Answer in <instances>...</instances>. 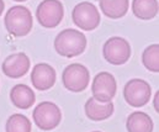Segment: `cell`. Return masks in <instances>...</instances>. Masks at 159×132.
<instances>
[{
	"instance_id": "5",
	"label": "cell",
	"mask_w": 159,
	"mask_h": 132,
	"mask_svg": "<svg viewBox=\"0 0 159 132\" xmlns=\"http://www.w3.org/2000/svg\"><path fill=\"white\" fill-rule=\"evenodd\" d=\"M152 95L151 85L139 78L131 79L126 83L123 88V98L126 102L132 107H141L144 106Z\"/></svg>"
},
{
	"instance_id": "20",
	"label": "cell",
	"mask_w": 159,
	"mask_h": 132,
	"mask_svg": "<svg viewBox=\"0 0 159 132\" xmlns=\"http://www.w3.org/2000/svg\"><path fill=\"white\" fill-rule=\"evenodd\" d=\"M4 7H5V4H4V1L2 0H0V15L2 14V11H4Z\"/></svg>"
},
{
	"instance_id": "19",
	"label": "cell",
	"mask_w": 159,
	"mask_h": 132,
	"mask_svg": "<svg viewBox=\"0 0 159 132\" xmlns=\"http://www.w3.org/2000/svg\"><path fill=\"white\" fill-rule=\"evenodd\" d=\"M154 109H156V111L158 112L159 111V107H158V102H159V91H157V94L154 95Z\"/></svg>"
},
{
	"instance_id": "3",
	"label": "cell",
	"mask_w": 159,
	"mask_h": 132,
	"mask_svg": "<svg viewBox=\"0 0 159 132\" xmlns=\"http://www.w3.org/2000/svg\"><path fill=\"white\" fill-rule=\"evenodd\" d=\"M32 117L39 129L43 131H51L61 124L62 114L61 109L54 102L42 101L35 107Z\"/></svg>"
},
{
	"instance_id": "1",
	"label": "cell",
	"mask_w": 159,
	"mask_h": 132,
	"mask_svg": "<svg viewBox=\"0 0 159 132\" xmlns=\"http://www.w3.org/2000/svg\"><path fill=\"white\" fill-rule=\"evenodd\" d=\"M86 48V37L83 32L75 29H67L61 31L54 39L56 52L67 58H73L81 54Z\"/></svg>"
},
{
	"instance_id": "21",
	"label": "cell",
	"mask_w": 159,
	"mask_h": 132,
	"mask_svg": "<svg viewBox=\"0 0 159 132\" xmlns=\"http://www.w3.org/2000/svg\"><path fill=\"white\" fill-rule=\"evenodd\" d=\"M14 1H19V2H22V1H26V0H14Z\"/></svg>"
},
{
	"instance_id": "16",
	"label": "cell",
	"mask_w": 159,
	"mask_h": 132,
	"mask_svg": "<svg viewBox=\"0 0 159 132\" xmlns=\"http://www.w3.org/2000/svg\"><path fill=\"white\" fill-rule=\"evenodd\" d=\"M99 5L104 15L110 19L123 17L129 7L128 0H99Z\"/></svg>"
},
{
	"instance_id": "9",
	"label": "cell",
	"mask_w": 159,
	"mask_h": 132,
	"mask_svg": "<svg viewBox=\"0 0 159 132\" xmlns=\"http://www.w3.org/2000/svg\"><path fill=\"white\" fill-rule=\"evenodd\" d=\"M104 58L107 63L114 66L125 64L131 57V46L123 37H111L109 39L102 48Z\"/></svg>"
},
{
	"instance_id": "12",
	"label": "cell",
	"mask_w": 159,
	"mask_h": 132,
	"mask_svg": "<svg viewBox=\"0 0 159 132\" xmlns=\"http://www.w3.org/2000/svg\"><path fill=\"white\" fill-rule=\"evenodd\" d=\"M114 109L115 107L111 101L102 104V102L96 101L94 98L88 99L84 106L86 117L93 121H104L109 119L114 114Z\"/></svg>"
},
{
	"instance_id": "7",
	"label": "cell",
	"mask_w": 159,
	"mask_h": 132,
	"mask_svg": "<svg viewBox=\"0 0 159 132\" xmlns=\"http://www.w3.org/2000/svg\"><path fill=\"white\" fill-rule=\"evenodd\" d=\"M72 19L73 22L84 31H93L100 24V14L98 7L88 1L79 2L74 6Z\"/></svg>"
},
{
	"instance_id": "18",
	"label": "cell",
	"mask_w": 159,
	"mask_h": 132,
	"mask_svg": "<svg viewBox=\"0 0 159 132\" xmlns=\"http://www.w3.org/2000/svg\"><path fill=\"white\" fill-rule=\"evenodd\" d=\"M6 132H31V122L30 120L22 114H14L11 115L5 126Z\"/></svg>"
},
{
	"instance_id": "6",
	"label": "cell",
	"mask_w": 159,
	"mask_h": 132,
	"mask_svg": "<svg viewBox=\"0 0 159 132\" xmlns=\"http://www.w3.org/2000/svg\"><path fill=\"white\" fill-rule=\"evenodd\" d=\"M63 16L64 9L59 0H43L36 10L39 24L46 29H53L58 26L63 20Z\"/></svg>"
},
{
	"instance_id": "13",
	"label": "cell",
	"mask_w": 159,
	"mask_h": 132,
	"mask_svg": "<svg viewBox=\"0 0 159 132\" xmlns=\"http://www.w3.org/2000/svg\"><path fill=\"white\" fill-rule=\"evenodd\" d=\"M10 100L14 104V106L26 110L35 104L36 96H35L34 90L29 85L16 84L10 90Z\"/></svg>"
},
{
	"instance_id": "14",
	"label": "cell",
	"mask_w": 159,
	"mask_h": 132,
	"mask_svg": "<svg viewBox=\"0 0 159 132\" xmlns=\"http://www.w3.org/2000/svg\"><path fill=\"white\" fill-rule=\"evenodd\" d=\"M153 121L149 115L142 111L129 114L126 122L127 132H153Z\"/></svg>"
},
{
	"instance_id": "4",
	"label": "cell",
	"mask_w": 159,
	"mask_h": 132,
	"mask_svg": "<svg viewBox=\"0 0 159 132\" xmlns=\"http://www.w3.org/2000/svg\"><path fill=\"white\" fill-rule=\"evenodd\" d=\"M62 82L67 90L72 93H80L88 88L90 82V73L85 66L73 63L64 68Z\"/></svg>"
},
{
	"instance_id": "22",
	"label": "cell",
	"mask_w": 159,
	"mask_h": 132,
	"mask_svg": "<svg viewBox=\"0 0 159 132\" xmlns=\"http://www.w3.org/2000/svg\"><path fill=\"white\" fill-rule=\"evenodd\" d=\"M93 132H101V131H93Z\"/></svg>"
},
{
	"instance_id": "2",
	"label": "cell",
	"mask_w": 159,
	"mask_h": 132,
	"mask_svg": "<svg viewBox=\"0 0 159 132\" xmlns=\"http://www.w3.org/2000/svg\"><path fill=\"white\" fill-rule=\"evenodd\" d=\"M4 24L11 36L22 37L29 35V32L32 30L34 20L27 7L22 5H15L6 11Z\"/></svg>"
},
{
	"instance_id": "8",
	"label": "cell",
	"mask_w": 159,
	"mask_h": 132,
	"mask_svg": "<svg viewBox=\"0 0 159 132\" xmlns=\"http://www.w3.org/2000/svg\"><path fill=\"white\" fill-rule=\"evenodd\" d=\"M117 91V84L115 77L109 72H100L95 75L93 84H91V93L93 98L99 102H110Z\"/></svg>"
},
{
	"instance_id": "11",
	"label": "cell",
	"mask_w": 159,
	"mask_h": 132,
	"mask_svg": "<svg viewBox=\"0 0 159 132\" xmlns=\"http://www.w3.org/2000/svg\"><path fill=\"white\" fill-rule=\"evenodd\" d=\"M56 71L47 63H39L31 72V83L37 90L44 91L51 89L56 83Z\"/></svg>"
},
{
	"instance_id": "10",
	"label": "cell",
	"mask_w": 159,
	"mask_h": 132,
	"mask_svg": "<svg viewBox=\"0 0 159 132\" xmlns=\"http://www.w3.org/2000/svg\"><path fill=\"white\" fill-rule=\"evenodd\" d=\"M30 66L31 63L29 56L20 52V53H12L9 57H6V59L2 62L1 69L6 77L17 79L27 74Z\"/></svg>"
},
{
	"instance_id": "17",
	"label": "cell",
	"mask_w": 159,
	"mask_h": 132,
	"mask_svg": "<svg viewBox=\"0 0 159 132\" xmlns=\"http://www.w3.org/2000/svg\"><path fill=\"white\" fill-rule=\"evenodd\" d=\"M142 63L143 66L153 73L159 72V44L154 43L148 46L142 54Z\"/></svg>"
},
{
	"instance_id": "15",
	"label": "cell",
	"mask_w": 159,
	"mask_h": 132,
	"mask_svg": "<svg viewBox=\"0 0 159 132\" xmlns=\"http://www.w3.org/2000/svg\"><path fill=\"white\" fill-rule=\"evenodd\" d=\"M158 0H133L132 11L141 20H152L158 15Z\"/></svg>"
}]
</instances>
